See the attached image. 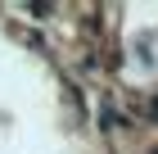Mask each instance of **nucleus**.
I'll list each match as a JSON object with an SVG mask.
<instances>
[{
  "instance_id": "f257e3e1",
  "label": "nucleus",
  "mask_w": 158,
  "mask_h": 154,
  "mask_svg": "<svg viewBox=\"0 0 158 154\" xmlns=\"http://www.w3.org/2000/svg\"><path fill=\"white\" fill-rule=\"evenodd\" d=\"M23 9H32V18H50V14H54V5H23Z\"/></svg>"
},
{
  "instance_id": "f03ea898",
  "label": "nucleus",
  "mask_w": 158,
  "mask_h": 154,
  "mask_svg": "<svg viewBox=\"0 0 158 154\" xmlns=\"http://www.w3.org/2000/svg\"><path fill=\"white\" fill-rule=\"evenodd\" d=\"M149 122H158V100H154V104H149Z\"/></svg>"
},
{
  "instance_id": "7ed1b4c3",
  "label": "nucleus",
  "mask_w": 158,
  "mask_h": 154,
  "mask_svg": "<svg viewBox=\"0 0 158 154\" xmlns=\"http://www.w3.org/2000/svg\"><path fill=\"white\" fill-rule=\"evenodd\" d=\"M154 154H158V150H154Z\"/></svg>"
}]
</instances>
